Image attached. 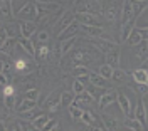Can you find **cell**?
Segmentation results:
<instances>
[{
	"instance_id": "6da1fadb",
	"label": "cell",
	"mask_w": 148,
	"mask_h": 131,
	"mask_svg": "<svg viewBox=\"0 0 148 131\" xmlns=\"http://www.w3.org/2000/svg\"><path fill=\"white\" fill-rule=\"evenodd\" d=\"M116 98H118V91L114 87L104 89V93H101V96L98 98V108L99 109H104V108L111 106L113 103H116Z\"/></svg>"
},
{
	"instance_id": "7a4b0ae2",
	"label": "cell",
	"mask_w": 148,
	"mask_h": 131,
	"mask_svg": "<svg viewBox=\"0 0 148 131\" xmlns=\"http://www.w3.org/2000/svg\"><path fill=\"white\" fill-rule=\"evenodd\" d=\"M116 103L120 106V109L123 111V114L126 116V118H135V106L131 103V99H130L126 94L123 93H118V98H116Z\"/></svg>"
},
{
	"instance_id": "3957f363",
	"label": "cell",
	"mask_w": 148,
	"mask_h": 131,
	"mask_svg": "<svg viewBox=\"0 0 148 131\" xmlns=\"http://www.w3.org/2000/svg\"><path fill=\"white\" fill-rule=\"evenodd\" d=\"M135 119H138L140 124L143 126V130L148 131V113H147V106H145V99L138 98L136 106H135Z\"/></svg>"
},
{
	"instance_id": "277c9868",
	"label": "cell",
	"mask_w": 148,
	"mask_h": 131,
	"mask_svg": "<svg viewBox=\"0 0 148 131\" xmlns=\"http://www.w3.org/2000/svg\"><path fill=\"white\" fill-rule=\"evenodd\" d=\"M18 32H20V37L30 39L34 34H37V22H34V20H20Z\"/></svg>"
},
{
	"instance_id": "5b68a950",
	"label": "cell",
	"mask_w": 148,
	"mask_h": 131,
	"mask_svg": "<svg viewBox=\"0 0 148 131\" xmlns=\"http://www.w3.org/2000/svg\"><path fill=\"white\" fill-rule=\"evenodd\" d=\"M15 15H17L20 20H34V22H36L37 20V7H36V3H30V2L25 3V5L18 10Z\"/></svg>"
},
{
	"instance_id": "8992f818",
	"label": "cell",
	"mask_w": 148,
	"mask_h": 131,
	"mask_svg": "<svg viewBox=\"0 0 148 131\" xmlns=\"http://www.w3.org/2000/svg\"><path fill=\"white\" fill-rule=\"evenodd\" d=\"M61 94H62V91L59 89V91H52V93L47 96V99L44 101V106H46L47 111L56 113L59 109V106H62L61 104Z\"/></svg>"
},
{
	"instance_id": "52a82bcc",
	"label": "cell",
	"mask_w": 148,
	"mask_h": 131,
	"mask_svg": "<svg viewBox=\"0 0 148 131\" xmlns=\"http://www.w3.org/2000/svg\"><path fill=\"white\" fill-rule=\"evenodd\" d=\"M74 15H76V20L81 25H101L98 15H94V14H89V12H76Z\"/></svg>"
},
{
	"instance_id": "ba28073f",
	"label": "cell",
	"mask_w": 148,
	"mask_h": 131,
	"mask_svg": "<svg viewBox=\"0 0 148 131\" xmlns=\"http://www.w3.org/2000/svg\"><path fill=\"white\" fill-rule=\"evenodd\" d=\"M92 59L94 57L89 56V52L88 50H77V52H74V56H73V62L74 66H88V64H91L92 62Z\"/></svg>"
},
{
	"instance_id": "9c48e42d",
	"label": "cell",
	"mask_w": 148,
	"mask_h": 131,
	"mask_svg": "<svg viewBox=\"0 0 148 131\" xmlns=\"http://www.w3.org/2000/svg\"><path fill=\"white\" fill-rule=\"evenodd\" d=\"M106 56V64H110L113 69H116V67H120V61H121V50H120V46L114 47L113 50H110L108 54H104Z\"/></svg>"
},
{
	"instance_id": "30bf717a",
	"label": "cell",
	"mask_w": 148,
	"mask_h": 131,
	"mask_svg": "<svg viewBox=\"0 0 148 131\" xmlns=\"http://www.w3.org/2000/svg\"><path fill=\"white\" fill-rule=\"evenodd\" d=\"M79 30H81V24L77 20H74L66 30H62L61 34H57V37H59V40H64V39H69V37H76Z\"/></svg>"
},
{
	"instance_id": "8fae6325",
	"label": "cell",
	"mask_w": 148,
	"mask_h": 131,
	"mask_svg": "<svg viewBox=\"0 0 148 131\" xmlns=\"http://www.w3.org/2000/svg\"><path fill=\"white\" fill-rule=\"evenodd\" d=\"M131 2V9H133V19L136 20L148 9V0H130Z\"/></svg>"
},
{
	"instance_id": "7c38bea8",
	"label": "cell",
	"mask_w": 148,
	"mask_h": 131,
	"mask_svg": "<svg viewBox=\"0 0 148 131\" xmlns=\"http://www.w3.org/2000/svg\"><path fill=\"white\" fill-rule=\"evenodd\" d=\"M74 20H76V15H74L73 12H64V15L59 19V22H57V34H61L62 30H66V29L69 27L71 24H73Z\"/></svg>"
},
{
	"instance_id": "4fadbf2b",
	"label": "cell",
	"mask_w": 148,
	"mask_h": 131,
	"mask_svg": "<svg viewBox=\"0 0 148 131\" xmlns=\"http://www.w3.org/2000/svg\"><path fill=\"white\" fill-rule=\"evenodd\" d=\"M88 79H89V83H91L94 87H98V89H108V79H104L101 74L91 72Z\"/></svg>"
},
{
	"instance_id": "5bb4252c",
	"label": "cell",
	"mask_w": 148,
	"mask_h": 131,
	"mask_svg": "<svg viewBox=\"0 0 148 131\" xmlns=\"http://www.w3.org/2000/svg\"><path fill=\"white\" fill-rule=\"evenodd\" d=\"M131 77L136 84H148V71L143 69V67L131 71Z\"/></svg>"
},
{
	"instance_id": "9a60e30c",
	"label": "cell",
	"mask_w": 148,
	"mask_h": 131,
	"mask_svg": "<svg viewBox=\"0 0 148 131\" xmlns=\"http://www.w3.org/2000/svg\"><path fill=\"white\" fill-rule=\"evenodd\" d=\"M17 44L20 47H22V49H24V50H25V52H27L29 56L30 57H36V50H37V47L34 46V42H32V40H30V39H24V37H20L17 40Z\"/></svg>"
},
{
	"instance_id": "2e32d148",
	"label": "cell",
	"mask_w": 148,
	"mask_h": 131,
	"mask_svg": "<svg viewBox=\"0 0 148 131\" xmlns=\"http://www.w3.org/2000/svg\"><path fill=\"white\" fill-rule=\"evenodd\" d=\"M76 103L79 104V106H88V104H92L94 101H96V98L92 96L88 89L84 91V93H81V94H76V99H74Z\"/></svg>"
},
{
	"instance_id": "e0dca14e",
	"label": "cell",
	"mask_w": 148,
	"mask_h": 131,
	"mask_svg": "<svg viewBox=\"0 0 148 131\" xmlns=\"http://www.w3.org/2000/svg\"><path fill=\"white\" fill-rule=\"evenodd\" d=\"M135 56L138 57L141 62H145L148 59V40H141L136 49H135Z\"/></svg>"
},
{
	"instance_id": "ac0fdd59",
	"label": "cell",
	"mask_w": 148,
	"mask_h": 131,
	"mask_svg": "<svg viewBox=\"0 0 148 131\" xmlns=\"http://www.w3.org/2000/svg\"><path fill=\"white\" fill-rule=\"evenodd\" d=\"M133 19V9H131V2L125 0L123 7H121V24H126L128 20Z\"/></svg>"
},
{
	"instance_id": "d6986e66",
	"label": "cell",
	"mask_w": 148,
	"mask_h": 131,
	"mask_svg": "<svg viewBox=\"0 0 148 131\" xmlns=\"http://www.w3.org/2000/svg\"><path fill=\"white\" fill-rule=\"evenodd\" d=\"M135 22H136V20L131 19V20H128L126 24H121V34H120L121 42H126V40H128L130 34H131V30L135 29Z\"/></svg>"
},
{
	"instance_id": "ffe728a7",
	"label": "cell",
	"mask_w": 148,
	"mask_h": 131,
	"mask_svg": "<svg viewBox=\"0 0 148 131\" xmlns=\"http://www.w3.org/2000/svg\"><path fill=\"white\" fill-rule=\"evenodd\" d=\"M101 121H103V124H104L106 131H114L116 128H118V124H120L116 118L108 116V114H103V116H101Z\"/></svg>"
},
{
	"instance_id": "44dd1931",
	"label": "cell",
	"mask_w": 148,
	"mask_h": 131,
	"mask_svg": "<svg viewBox=\"0 0 148 131\" xmlns=\"http://www.w3.org/2000/svg\"><path fill=\"white\" fill-rule=\"evenodd\" d=\"M67 109H69V116H71L73 119H81V118H83L84 109H83V106H79L76 101H74L73 104H69Z\"/></svg>"
},
{
	"instance_id": "7402d4cb",
	"label": "cell",
	"mask_w": 148,
	"mask_h": 131,
	"mask_svg": "<svg viewBox=\"0 0 148 131\" xmlns=\"http://www.w3.org/2000/svg\"><path fill=\"white\" fill-rule=\"evenodd\" d=\"M34 108H37V101H32V99H27V98H25V99L18 104L15 109H17V114H18V113L30 111V109H34Z\"/></svg>"
},
{
	"instance_id": "603a6c76",
	"label": "cell",
	"mask_w": 148,
	"mask_h": 131,
	"mask_svg": "<svg viewBox=\"0 0 148 131\" xmlns=\"http://www.w3.org/2000/svg\"><path fill=\"white\" fill-rule=\"evenodd\" d=\"M71 74H73L74 77H89L91 71H89L88 66H74L73 71H71Z\"/></svg>"
},
{
	"instance_id": "cb8c5ba5",
	"label": "cell",
	"mask_w": 148,
	"mask_h": 131,
	"mask_svg": "<svg viewBox=\"0 0 148 131\" xmlns=\"http://www.w3.org/2000/svg\"><path fill=\"white\" fill-rule=\"evenodd\" d=\"M76 40L77 37H69V39H64V40H61V46H59V50H61V54H67L71 49L74 47L76 44Z\"/></svg>"
},
{
	"instance_id": "d4e9b609",
	"label": "cell",
	"mask_w": 148,
	"mask_h": 131,
	"mask_svg": "<svg viewBox=\"0 0 148 131\" xmlns=\"http://www.w3.org/2000/svg\"><path fill=\"white\" fill-rule=\"evenodd\" d=\"M141 40H143V37H141V32L138 30V27H135L133 30H131V34H130V37H128V40H126V42H128L130 46L136 47Z\"/></svg>"
},
{
	"instance_id": "484cf974",
	"label": "cell",
	"mask_w": 148,
	"mask_h": 131,
	"mask_svg": "<svg viewBox=\"0 0 148 131\" xmlns=\"http://www.w3.org/2000/svg\"><path fill=\"white\" fill-rule=\"evenodd\" d=\"M123 126L128 128V130H131V131H143V126H141L140 121L135 119V118H126V119L123 121Z\"/></svg>"
},
{
	"instance_id": "4316f807",
	"label": "cell",
	"mask_w": 148,
	"mask_h": 131,
	"mask_svg": "<svg viewBox=\"0 0 148 131\" xmlns=\"http://www.w3.org/2000/svg\"><path fill=\"white\" fill-rule=\"evenodd\" d=\"M49 119H51V118H49L47 114H44V113H42V114H39V116L36 118V119L32 121V126H34L36 130L42 131V128H44V126L47 124V121H49Z\"/></svg>"
},
{
	"instance_id": "83f0119b",
	"label": "cell",
	"mask_w": 148,
	"mask_h": 131,
	"mask_svg": "<svg viewBox=\"0 0 148 131\" xmlns=\"http://www.w3.org/2000/svg\"><path fill=\"white\" fill-rule=\"evenodd\" d=\"M74 99H76V93H74L73 89H71V91H62V94H61V104H62V106L73 104Z\"/></svg>"
},
{
	"instance_id": "f1b7e54d",
	"label": "cell",
	"mask_w": 148,
	"mask_h": 131,
	"mask_svg": "<svg viewBox=\"0 0 148 131\" xmlns=\"http://www.w3.org/2000/svg\"><path fill=\"white\" fill-rule=\"evenodd\" d=\"M113 67H111L110 64H103V66H99V71H98V74H101L104 79H108L110 81L111 77H113Z\"/></svg>"
},
{
	"instance_id": "f546056e",
	"label": "cell",
	"mask_w": 148,
	"mask_h": 131,
	"mask_svg": "<svg viewBox=\"0 0 148 131\" xmlns=\"http://www.w3.org/2000/svg\"><path fill=\"white\" fill-rule=\"evenodd\" d=\"M39 114H42V111H39L37 108L34 109H30V111H25V113H18V116L20 118H24V119H29V121H34Z\"/></svg>"
},
{
	"instance_id": "4dcf8cb0",
	"label": "cell",
	"mask_w": 148,
	"mask_h": 131,
	"mask_svg": "<svg viewBox=\"0 0 148 131\" xmlns=\"http://www.w3.org/2000/svg\"><path fill=\"white\" fill-rule=\"evenodd\" d=\"M10 40V35H9V30L5 27H0V50L5 49V46L9 44Z\"/></svg>"
},
{
	"instance_id": "1f68e13d",
	"label": "cell",
	"mask_w": 148,
	"mask_h": 131,
	"mask_svg": "<svg viewBox=\"0 0 148 131\" xmlns=\"http://www.w3.org/2000/svg\"><path fill=\"white\" fill-rule=\"evenodd\" d=\"M47 56H49V47H47L46 44H40V46L37 47V50H36V57L39 59V61H44Z\"/></svg>"
},
{
	"instance_id": "d6a6232c",
	"label": "cell",
	"mask_w": 148,
	"mask_h": 131,
	"mask_svg": "<svg viewBox=\"0 0 148 131\" xmlns=\"http://www.w3.org/2000/svg\"><path fill=\"white\" fill-rule=\"evenodd\" d=\"M125 77H126V72L121 69V67H116L114 71H113V81H116V83H123L125 81Z\"/></svg>"
},
{
	"instance_id": "836d02e7",
	"label": "cell",
	"mask_w": 148,
	"mask_h": 131,
	"mask_svg": "<svg viewBox=\"0 0 148 131\" xmlns=\"http://www.w3.org/2000/svg\"><path fill=\"white\" fill-rule=\"evenodd\" d=\"M25 3H29L27 0H12V12H14V14H17L18 10L25 5Z\"/></svg>"
},
{
	"instance_id": "e575fe53",
	"label": "cell",
	"mask_w": 148,
	"mask_h": 131,
	"mask_svg": "<svg viewBox=\"0 0 148 131\" xmlns=\"http://www.w3.org/2000/svg\"><path fill=\"white\" fill-rule=\"evenodd\" d=\"M3 106L7 109H14V106H15V94L14 96H5L3 98Z\"/></svg>"
},
{
	"instance_id": "d590c367",
	"label": "cell",
	"mask_w": 148,
	"mask_h": 131,
	"mask_svg": "<svg viewBox=\"0 0 148 131\" xmlns=\"http://www.w3.org/2000/svg\"><path fill=\"white\" fill-rule=\"evenodd\" d=\"M37 40H39V44H47V40H49V32H47V30L37 32Z\"/></svg>"
},
{
	"instance_id": "8d00e7d4",
	"label": "cell",
	"mask_w": 148,
	"mask_h": 131,
	"mask_svg": "<svg viewBox=\"0 0 148 131\" xmlns=\"http://www.w3.org/2000/svg\"><path fill=\"white\" fill-rule=\"evenodd\" d=\"M7 131H22V123L20 121H10L7 124Z\"/></svg>"
},
{
	"instance_id": "74e56055",
	"label": "cell",
	"mask_w": 148,
	"mask_h": 131,
	"mask_svg": "<svg viewBox=\"0 0 148 131\" xmlns=\"http://www.w3.org/2000/svg\"><path fill=\"white\" fill-rule=\"evenodd\" d=\"M25 98L32 99V101H37L39 99V91L37 89H29V91H25Z\"/></svg>"
},
{
	"instance_id": "f35d334b",
	"label": "cell",
	"mask_w": 148,
	"mask_h": 131,
	"mask_svg": "<svg viewBox=\"0 0 148 131\" xmlns=\"http://www.w3.org/2000/svg\"><path fill=\"white\" fill-rule=\"evenodd\" d=\"M15 94V91H14V86L12 84H7L3 86V89H2V96L5 98V96H14Z\"/></svg>"
},
{
	"instance_id": "ab89813d",
	"label": "cell",
	"mask_w": 148,
	"mask_h": 131,
	"mask_svg": "<svg viewBox=\"0 0 148 131\" xmlns=\"http://www.w3.org/2000/svg\"><path fill=\"white\" fill-rule=\"evenodd\" d=\"M27 69V62L24 59H17L15 61V71H25Z\"/></svg>"
},
{
	"instance_id": "60d3db41",
	"label": "cell",
	"mask_w": 148,
	"mask_h": 131,
	"mask_svg": "<svg viewBox=\"0 0 148 131\" xmlns=\"http://www.w3.org/2000/svg\"><path fill=\"white\" fill-rule=\"evenodd\" d=\"M116 14H118V12H116V9H114V5H111L110 9L106 10V19L108 20H114Z\"/></svg>"
},
{
	"instance_id": "b9f144b4",
	"label": "cell",
	"mask_w": 148,
	"mask_h": 131,
	"mask_svg": "<svg viewBox=\"0 0 148 131\" xmlns=\"http://www.w3.org/2000/svg\"><path fill=\"white\" fill-rule=\"evenodd\" d=\"M10 84V79H9V72H0V86H7Z\"/></svg>"
},
{
	"instance_id": "7bdbcfd3",
	"label": "cell",
	"mask_w": 148,
	"mask_h": 131,
	"mask_svg": "<svg viewBox=\"0 0 148 131\" xmlns=\"http://www.w3.org/2000/svg\"><path fill=\"white\" fill-rule=\"evenodd\" d=\"M57 124H59V123L56 121V119H49V121H47V124L42 128V131H52L56 126H57Z\"/></svg>"
},
{
	"instance_id": "ee69618b",
	"label": "cell",
	"mask_w": 148,
	"mask_h": 131,
	"mask_svg": "<svg viewBox=\"0 0 148 131\" xmlns=\"http://www.w3.org/2000/svg\"><path fill=\"white\" fill-rule=\"evenodd\" d=\"M22 123V131H39V130H36L34 126H32V123L29 124V123H25V121H20Z\"/></svg>"
},
{
	"instance_id": "f6af8a7d",
	"label": "cell",
	"mask_w": 148,
	"mask_h": 131,
	"mask_svg": "<svg viewBox=\"0 0 148 131\" xmlns=\"http://www.w3.org/2000/svg\"><path fill=\"white\" fill-rule=\"evenodd\" d=\"M138 30L141 32V37H143V40H148V25H143V27H138Z\"/></svg>"
},
{
	"instance_id": "bcb514c9",
	"label": "cell",
	"mask_w": 148,
	"mask_h": 131,
	"mask_svg": "<svg viewBox=\"0 0 148 131\" xmlns=\"http://www.w3.org/2000/svg\"><path fill=\"white\" fill-rule=\"evenodd\" d=\"M136 89L141 94H148V84H136Z\"/></svg>"
},
{
	"instance_id": "7dc6e473",
	"label": "cell",
	"mask_w": 148,
	"mask_h": 131,
	"mask_svg": "<svg viewBox=\"0 0 148 131\" xmlns=\"http://www.w3.org/2000/svg\"><path fill=\"white\" fill-rule=\"evenodd\" d=\"M143 69H147V71H148V59L143 62Z\"/></svg>"
},
{
	"instance_id": "c3c4849f",
	"label": "cell",
	"mask_w": 148,
	"mask_h": 131,
	"mask_svg": "<svg viewBox=\"0 0 148 131\" xmlns=\"http://www.w3.org/2000/svg\"><path fill=\"white\" fill-rule=\"evenodd\" d=\"M0 131H7V126L5 124H0Z\"/></svg>"
},
{
	"instance_id": "681fc988",
	"label": "cell",
	"mask_w": 148,
	"mask_h": 131,
	"mask_svg": "<svg viewBox=\"0 0 148 131\" xmlns=\"http://www.w3.org/2000/svg\"><path fill=\"white\" fill-rule=\"evenodd\" d=\"M3 5H5V0H0V10L3 9Z\"/></svg>"
},
{
	"instance_id": "f907efd6",
	"label": "cell",
	"mask_w": 148,
	"mask_h": 131,
	"mask_svg": "<svg viewBox=\"0 0 148 131\" xmlns=\"http://www.w3.org/2000/svg\"><path fill=\"white\" fill-rule=\"evenodd\" d=\"M56 131H62V130H61V126H57V128H56Z\"/></svg>"
},
{
	"instance_id": "816d5d0a",
	"label": "cell",
	"mask_w": 148,
	"mask_h": 131,
	"mask_svg": "<svg viewBox=\"0 0 148 131\" xmlns=\"http://www.w3.org/2000/svg\"><path fill=\"white\" fill-rule=\"evenodd\" d=\"M42 2H54V0H42Z\"/></svg>"
},
{
	"instance_id": "f5cc1de1",
	"label": "cell",
	"mask_w": 148,
	"mask_h": 131,
	"mask_svg": "<svg viewBox=\"0 0 148 131\" xmlns=\"http://www.w3.org/2000/svg\"><path fill=\"white\" fill-rule=\"evenodd\" d=\"M57 126H59V124H57ZM57 126H56V128H57ZM56 128H54V130H52V131H56Z\"/></svg>"
}]
</instances>
